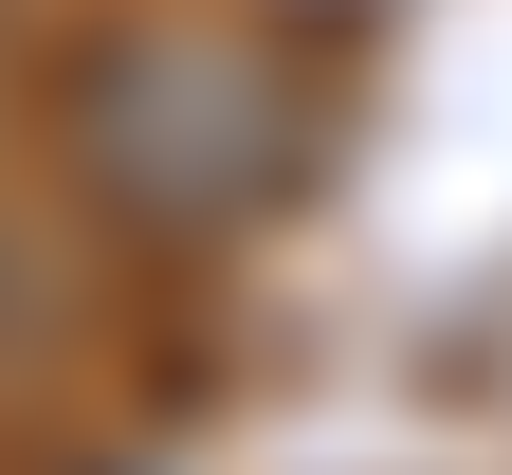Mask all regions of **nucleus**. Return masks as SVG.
<instances>
[{
	"label": "nucleus",
	"mask_w": 512,
	"mask_h": 475,
	"mask_svg": "<svg viewBox=\"0 0 512 475\" xmlns=\"http://www.w3.org/2000/svg\"><path fill=\"white\" fill-rule=\"evenodd\" d=\"M311 74L256 19H128L92 37V74H74V165L110 220H147V238H238V220H275V201L311 183Z\"/></svg>",
	"instance_id": "obj_1"
}]
</instances>
